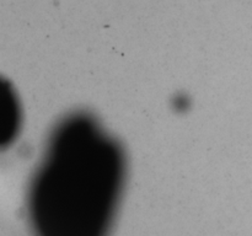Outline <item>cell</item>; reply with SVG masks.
Here are the masks:
<instances>
[{"label": "cell", "mask_w": 252, "mask_h": 236, "mask_svg": "<svg viewBox=\"0 0 252 236\" xmlns=\"http://www.w3.org/2000/svg\"><path fill=\"white\" fill-rule=\"evenodd\" d=\"M64 160L34 186L30 202L36 236H108L120 196V183L95 159Z\"/></svg>", "instance_id": "1"}]
</instances>
